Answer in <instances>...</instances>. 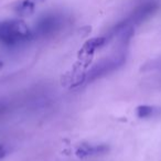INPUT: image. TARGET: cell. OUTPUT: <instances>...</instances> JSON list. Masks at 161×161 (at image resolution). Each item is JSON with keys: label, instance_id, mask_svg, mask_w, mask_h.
Instances as JSON below:
<instances>
[{"label": "cell", "instance_id": "obj_5", "mask_svg": "<svg viewBox=\"0 0 161 161\" xmlns=\"http://www.w3.org/2000/svg\"><path fill=\"white\" fill-rule=\"evenodd\" d=\"M107 151H108V147L106 145L84 143V145H80L76 149V156L80 157V158H85V157H92V156L105 153Z\"/></svg>", "mask_w": 161, "mask_h": 161}, {"label": "cell", "instance_id": "obj_1", "mask_svg": "<svg viewBox=\"0 0 161 161\" xmlns=\"http://www.w3.org/2000/svg\"><path fill=\"white\" fill-rule=\"evenodd\" d=\"M33 38L27 23L22 20L0 21V42L8 47H17Z\"/></svg>", "mask_w": 161, "mask_h": 161}, {"label": "cell", "instance_id": "obj_4", "mask_svg": "<svg viewBox=\"0 0 161 161\" xmlns=\"http://www.w3.org/2000/svg\"><path fill=\"white\" fill-rule=\"evenodd\" d=\"M45 0H18L14 5V10L20 17H29L34 14L36 7Z\"/></svg>", "mask_w": 161, "mask_h": 161}, {"label": "cell", "instance_id": "obj_9", "mask_svg": "<svg viewBox=\"0 0 161 161\" xmlns=\"http://www.w3.org/2000/svg\"><path fill=\"white\" fill-rule=\"evenodd\" d=\"M8 153V149L3 145H0V160H3Z\"/></svg>", "mask_w": 161, "mask_h": 161}, {"label": "cell", "instance_id": "obj_3", "mask_svg": "<svg viewBox=\"0 0 161 161\" xmlns=\"http://www.w3.org/2000/svg\"><path fill=\"white\" fill-rule=\"evenodd\" d=\"M125 56L124 55H117V56H112V58H104L101 62H98L97 64H95L92 67L90 72L86 75V82H94L97 78H101L103 76L107 75V74L112 73V72L116 71L117 69L125 63Z\"/></svg>", "mask_w": 161, "mask_h": 161}, {"label": "cell", "instance_id": "obj_6", "mask_svg": "<svg viewBox=\"0 0 161 161\" xmlns=\"http://www.w3.org/2000/svg\"><path fill=\"white\" fill-rule=\"evenodd\" d=\"M137 116L139 118H151V117L158 116L161 113V108L156 107V106L142 105L137 107Z\"/></svg>", "mask_w": 161, "mask_h": 161}, {"label": "cell", "instance_id": "obj_2", "mask_svg": "<svg viewBox=\"0 0 161 161\" xmlns=\"http://www.w3.org/2000/svg\"><path fill=\"white\" fill-rule=\"evenodd\" d=\"M64 25V17L58 14H50L43 16L36 25L34 31L32 32L33 36H51L58 32Z\"/></svg>", "mask_w": 161, "mask_h": 161}, {"label": "cell", "instance_id": "obj_7", "mask_svg": "<svg viewBox=\"0 0 161 161\" xmlns=\"http://www.w3.org/2000/svg\"><path fill=\"white\" fill-rule=\"evenodd\" d=\"M107 39L105 36H97V38H92L84 44L83 50L86 53H93L97 49H101L103 45H105Z\"/></svg>", "mask_w": 161, "mask_h": 161}, {"label": "cell", "instance_id": "obj_8", "mask_svg": "<svg viewBox=\"0 0 161 161\" xmlns=\"http://www.w3.org/2000/svg\"><path fill=\"white\" fill-rule=\"evenodd\" d=\"M143 69H161V60H156L150 62L149 64H146V66L143 67Z\"/></svg>", "mask_w": 161, "mask_h": 161}]
</instances>
